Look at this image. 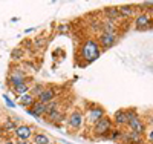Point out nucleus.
<instances>
[{
    "label": "nucleus",
    "mask_w": 153,
    "mask_h": 144,
    "mask_svg": "<svg viewBox=\"0 0 153 144\" xmlns=\"http://www.w3.org/2000/svg\"><path fill=\"white\" fill-rule=\"evenodd\" d=\"M80 54H81V57L86 60V63L89 64V63L95 61V60L100 57V54H101V46H100L98 42H95V40H92V38H91V40H86V42H84Z\"/></svg>",
    "instance_id": "1"
},
{
    "label": "nucleus",
    "mask_w": 153,
    "mask_h": 144,
    "mask_svg": "<svg viewBox=\"0 0 153 144\" xmlns=\"http://www.w3.org/2000/svg\"><path fill=\"white\" fill-rule=\"evenodd\" d=\"M94 134L95 137H100V138H107L110 137V130H112V121L109 116H104V118H101L100 121H97L94 124Z\"/></svg>",
    "instance_id": "2"
},
{
    "label": "nucleus",
    "mask_w": 153,
    "mask_h": 144,
    "mask_svg": "<svg viewBox=\"0 0 153 144\" xmlns=\"http://www.w3.org/2000/svg\"><path fill=\"white\" fill-rule=\"evenodd\" d=\"M127 126H129V130H133L139 135L146 134V124L139 120V116L133 110H127Z\"/></svg>",
    "instance_id": "3"
},
{
    "label": "nucleus",
    "mask_w": 153,
    "mask_h": 144,
    "mask_svg": "<svg viewBox=\"0 0 153 144\" xmlns=\"http://www.w3.org/2000/svg\"><path fill=\"white\" fill-rule=\"evenodd\" d=\"M135 26L138 31H146V29H150L153 28V19L149 12H143V14L136 16L135 19Z\"/></svg>",
    "instance_id": "4"
},
{
    "label": "nucleus",
    "mask_w": 153,
    "mask_h": 144,
    "mask_svg": "<svg viewBox=\"0 0 153 144\" xmlns=\"http://www.w3.org/2000/svg\"><path fill=\"white\" fill-rule=\"evenodd\" d=\"M8 83L12 86V89L19 87V86H22V84H26V77H25V74H23L20 69H16V71H12V74L9 75Z\"/></svg>",
    "instance_id": "5"
},
{
    "label": "nucleus",
    "mask_w": 153,
    "mask_h": 144,
    "mask_svg": "<svg viewBox=\"0 0 153 144\" xmlns=\"http://www.w3.org/2000/svg\"><path fill=\"white\" fill-rule=\"evenodd\" d=\"M117 40H118L117 34H104L103 32L100 35V38H98V43H100V46L103 49H109V48L117 45Z\"/></svg>",
    "instance_id": "6"
},
{
    "label": "nucleus",
    "mask_w": 153,
    "mask_h": 144,
    "mask_svg": "<svg viewBox=\"0 0 153 144\" xmlns=\"http://www.w3.org/2000/svg\"><path fill=\"white\" fill-rule=\"evenodd\" d=\"M14 135L17 137V140H32L34 130H32V127H31V126L20 124V126H17Z\"/></svg>",
    "instance_id": "7"
},
{
    "label": "nucleus",
    "mask_w": 153,
    "mask_h": 144,
    "mask_svg": "<svg viewBox=\"0 0 153 144\" xmlns=\"http://www.w3.org/2000/svg\"><path fill=\"white\" fill-rule=\"evenodd\" d=\"M81 124H83V113L80 110L71 112V115L68 116V126L71 129H75L76 130V129L81 127Z\"/></svg>",
    "instance_id": "8"
},
{
    "label": "nucleus",
    "mask_w": 153,
    "mask_h": 144,
    "mask_svg": "<svg viewBox=\"0 0 153 144\" xmlns=\"http://www.w3.org/2000/svg\"><path fill=\"white\" fill-rule=\"evenodd\" d=\"M104 116L106 115H104V109L103 107H101V106H92L91 110H89V113H87V120H89V123L95 124L101 118H104Z\"/></svg>",
    "instance_id": "9"
},
{
    "label": "nucleus",
    "mask_w": 153,
    "mask_h": 144,
    "mask_svg": "<svg viewBox=\"0 0 153 144\" xmlns=\"http://www.w3.org/2000/svg\"><path fill=\"white\" fill-rule=\"evenodd\" d=\"M58 92L54 89V87H46L43 92L40 94V97H38L37 100L38 101H42V103H49V101H52V100H55V95H57Z\"/></svg>",
    "instance_id": "10"
},
{
    "label": "nucleus",
    "mask_w": 153,
    "mask_h": 144,
    "mask_svg": "<svg viewBox=\"0 0 153 144\" xmlns=\"http://www.w3.org/2000/svg\"><path fill=\"white\" fill-rule=\"evenodd\" d=\"M103 12L106 14V19L112 20V22H118V20L123 19V16H121V12H120L118 8H104Z\"/></svg>",
    "instance_id": "11"
},
{
    "label": "nucleus",
    "mask_w": 153,
    "mask_h": 144,
    "mask_svg": "<svg viewBox=\"0 0 153 144\" xmlns=\"http://www.w3.org/2000/svg\"><path fill=\"white\" fill-rule=\"evenodd\" d=\"M101 31H103L104 34H117V25H115V22H112V20L104 19L103 22H101Z\"/></svg>",
    "instance_id": "12"
},
{
    "label": "nucleus",
    "mask_w": 153,
    "mask_h": 144,
    "mask_svg": "<svg viewBox=\"0 0 153 144\" xmlns=\"http://www.w3.org/2000/svg\"><path fill=\"white\" fill-rule=\"evenodd\" d=\"M113 121L117 126H127V110H124V109L117 110L115 116H113Z\"/></svg>",
    "instance_id": "13"
},
{
    "label": "nucleus",
    "mask_w": 153,
    "mask_h": 144,
    "mask_svg": "<svg viewBox=\"0 0 153 144\" xmlns=\"http://www.w3.org/2000/svg\"><path fill=\"white\" fill-rule=\"evenodd\" d=\"M35 101H37V98L34 95H31V94H26V95H23V97L19 98V104L23 106V107H32Z\"/></svg>",
    "instance_id": "14"
},
{
    "label": "nucleus",
    "mask_w": 153,
    "mask_h": 144,
    "mask_svg": "<svg viewBox=\"0 0 153 144\" xmlns=\"http://www.w3.org/2000/svg\"><path fill=\"white\" fill-rule=\"evenodd\" d=\"M31 109L38 115V118H42V116L48 115V112H46V104H45V103H42V101H38V100L34 103V106H32Z\"/></svg>",
    "instance_id": "15"
},
{
    "label": "nucleus",
    "mask_w": 153,
    "mask_h": 144,
    "mask_svg": "<svg viewBox=\"0 0 153 144\" xmlns=\"http://www.w3.org/2000/svg\"><path fill=\"white\" fill-rule=\"evenodd\" d=\"M48 120L51 121V123H55V124H58V123H61L63 120H65V115H63V112L61 110H52V112H49L48 113Z\"/></svg>",
    "instance_id": "16"
},
{
    "label": "nucleus",
    "mask_w": 153,
    "mask_h": 144,
    "mask_svg": "<svg viewBox=\"0 0 153 144\" xmlns=\"http://www.w3.org/2000/svg\"><path fill=\"white\" fill-rule=\"evenodd\" d=\"M32 143L34 144H51V140L46 134H42V132H35L32 135Z\"/></svg>",
    "instance_id": "17"
},
{
    "label": "nucleus",
    "mask_w": 153,
    "mask_h": 144,
    "mask_svg": "<svg viewBox=\"0 0 153 144\" xmlns=\"http://www.w3.org/2000/svg\"><path fill=\"white\" fill-rule=\"evenodd\" d=\"M120 12L123 17H133L135 16V8L133 6H129V5H124V6H118Z\"/></svg>",
    "instance_id": "18"
},
{
    "label": "nucleus",
    "mask_w": 153,
    "mask_h": 144,
    "mask_svg": "<svg viewBox=\"0 0 153 144\" xmlns=\"http://www.w3.org/2000/svg\"><path fill=\"white\" fill-rule=\"evenodd\" d=\"M16 129H17V126H16L14 120H9V118H8V120L3 123V126H2V132L11 134V132H16Z\"/></svg>",
    "instance_id": "19"
},
{
    "label": "nucleus",
    "mask_w": 153,
    "mask_h": 144,
    "mask_svg": "<svg viewBox=\"0 0 153 144\" xmlns=\"http://www.w3.org/2000/svg\"><path fill=\"white\" fill-rule=\"evenodd\" d=\"M45 89H46V87H45L43 84H40V83H35V84L32 86V89L29 90V94H31V95H34L35 98H38V97H40V94L43 92Z\"/></svg>",
    "instance_id": "20"
},
{
    "label": "nucleus",
    "mask_w": 153,
    "mask_h": 144,
    "mask_svg": "<svg viewBox=\"0 0 153 144\" xmlns=\"http://www.w3.org/2000/svg\"><path fill=\"white\" fill-rule=\"evenodd\" d=\"M12 90H14V94H16L19 98L23 97V95H26V94H29V87H28V84H22V86H19V87H14Z\"/></svg>",
    "instance_id": "21"
},
{
    "label": "nucleus",
    "mask_w": 153,
    "mask_h": 144,
    "mask_svg": "<svg viewBox=\"0 0 153 144\" xmlns=\"http://www.w3.org/2000/svg\"><path fill=\"white\" fill-rule=\"evenodd\" d=\"M46 104V112H52V110H57L58 106H60V101L58 100H52V101H49V103H45Z\"/></svg>",
    "instance_id": "22"
},
{
    "label": "nucleus",
    "mask_w": 153,
    "mask_h": 144,
    "mask_svg": "<svg viewBox=\"0 0 153 144\" xmlns=\"http://www.w3.org/2000/svg\"><path fill=\"white\" fill-rule=\"evenodd\" d=\"M124 137V134L121 132V130L120 129H112V134H110V140L112 141H117V140H120V138H123Z\"/></svg>",
    "instance_id": "23"
},
{
    "label": "nucleus",
    "mask_w": 153,
    "mask_h": 144,
    "mask_svg": "<svg viewBox=\"0 0 153 144\" xmlns=\"http://www.w3.org/2000/svg\"><path fill=\"white\" fill-rule=\"evenodd\" d=\"M23 57V49H12V52H11V58L12 60H20Z\"/></svg>",
    "instance_id": "24"
},
{
    "label": "nucleus",
    "mask_w": 153,
    "mask_h": 144,
    "mask_svg": "<svg viewBox=\"0 0 153 144\" xmlns=\"http://www.w3.org/2000/svg\"><path fill=\"white\" fill-rule=\"evenodd\" d=\"M3 100H5V103L8 104L9 107H16V104H14V101H12V100H9V97H8V95H3Z\"/></svg>",
    "instance_id": "25"
},
{
    "label": "nucleus",
    "mask_w": 153,
    "mask_h": 144,
    "mask_svg": "<svg viewBox=\"0 0 153 144\" xmlns=\"http://www.w3.org/2000/svg\"><path fill=\"white\" fill-rule=\"evenodd\" d=\"M14 143L16 144H32V141H29V140H16Z\"/></svg>",
    "instance_id": "26"
},
{
    "label": "nucleus",
    "mask_w": 153,
    "mask_h": 144,
    "mask_svg": "<svg viewBox=\"0 0 153 144\" xmlns=\"http://www.w3.org/2000/svg\"><path fill=\"white\" fill-rule=\"evenodd\" d=\"M34 43H35V48H42L43 46V38H37Z\"/></svg>",
    "instance_id": "27"
},
{
    "label": "nucleus",
    "mask_w": 153,
    "mask_h": 144,
    "mask_svg": "<svg viewBox=\"0 0 153 144\" xmlns=\"http://www.w3.org/2000/svg\"><path fill=\"white\" fill-rule=\"evenodd\" d=\"M147 140L153 143V129H150V130H149V132H147Z\"/></svg>",
    "instance_id": "28"
},
{
    "label": "nucleus",
    "mask_w": 153,
    "mask_h": 144,
    "mask_svg": "<svg viewBox=\"0 0 153 144\" xmlns=\"http://www.w3.org/2000/svg\"><path fill=\"white\" fill-rule=\"evenodd\" d=\"M28 113H29V115H32V116H35V118H38V115H37V113H35V112H34V110H32L31 107L28 109Z\"/></svg>",
    "instance_id": "29"
},
{
    "label": "nucleus",
    "mask_w": 153,
    "mask_h": 144,
    "mask_svg": "<svg viewBox=\"0 0 153 144\" xmlns=\"http://www.w3.org/2000/svg\"><path fill=\"white\" fill-rule=\"evenodd\" d=\"M3 144H16V143H14V141H11V140H6Z\"/></svg>",
    "instance_id": "30"
},
{
    "label": "nucleus",
    "mask_w": 153,
    "mask_h": 144,
    "mask_svg": "<svg viewBox=\"0 0 153 144\" xmlns=\"http://www.w3.org/2000/svg\"><path fill=\"white\" fill-rule=\"evenodd\" d=\"M149 14H150V16H152V17H153V6H152V8H150V9H149Z\"/></svg>",
    "instance_id": "31"
},
{
    "label": "nucleus",
    "mask_w": 153,
    "mask_h": 144,
    "mask_svg": "<svg viewBox=\"0 0 153 144\" xmlns=\"http://www.w3.org/2000/svg\"><path fill=\"white\" fill-rule=\"evenodd\" d=\"M0 132H2V127H0Z\"/></svg>",
    "instance_id": "32"
},
{
    "label": "nucleus",
    "mask_w": 153,
    "mask_h": 144,
    "mask_svg": "<svg viewBox=\"0 0 153 144\" xmlns=\"http://www.w3.org/2000/svg\"><path fill=\"white\" fill-rule=\"evenodd\" d=\"M32 144H34V143H32Z\"/></svg>",
    "instance_id": "33"
}]
</instances>
